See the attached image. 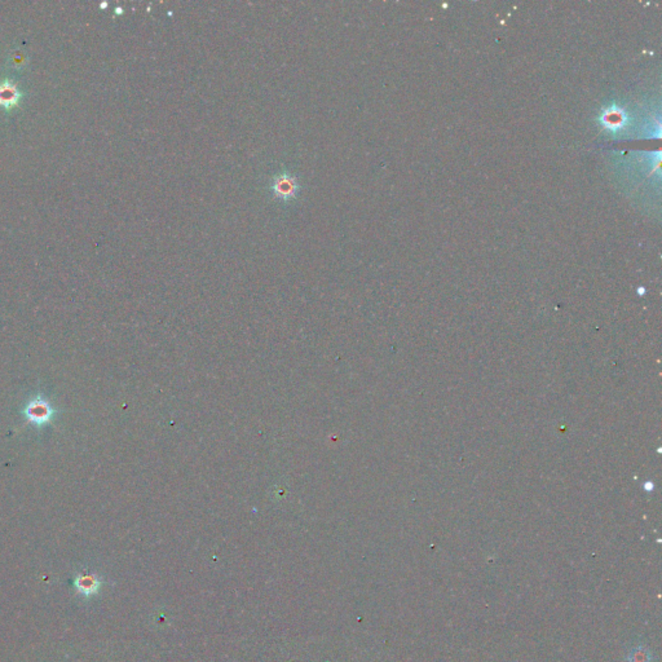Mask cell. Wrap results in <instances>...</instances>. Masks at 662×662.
Masks as SVG:
<instances>
[{
	"mask_svg": "<svg viewBox=\"0 0 662 662\" xmlns=\"http://www.w3.org/2000/svg\"><path fill=\"white\" fill-rule=\"evenodd\" d=\"M23 416L34 426L41 427L47 425L55 416V409L51 402L43 396L30 398L23 409Z\"/></svg>",
	"mask_w": 662,
	"mask_h": 662,
	"instance_id": "1",
	"label": "cell"
},
{
	"mask_svg": "<svg viewBox=\"0 0 662 662\" xmlns=\"http://www.w3.org/2000/svg\"><path fill=\"white\" fill-rule=\"evenodd\" d=\"M271 191L275 198L282 201H290L295 198L299 191V184L295 176L287 173H281L275 175L272 179Z\"/></svg>",
	"mask_w": 662,
	"mask_h": 662,
	"instance_id": "2",
	"label": "cell"
},
{
	"mask_svg": "<svg viewBox=\"0 0 662 662\" xmlns=\"http://www.w3.org/2000/svg\"><path fill=\"white\" fill-rule=\"evenodd\" d=\"M21 99V92L16 83L10 79L0 82V106L10 110L13 109Z\"/></svg>",
	"mask_w": 662,
	"mask_h": 662,
	"instance_id": "3",
	"label": "cell"
},
{
	"mask_svg": "<svg viewBox=\"0 0 662 662\" xmlns=\"http://www.w3.org/2000/svg\"><path fill=\"white\" fill-rule=\"evenodd\" d=\"M629 662H652V653L644 647H638L629 654Z\"/></svg>",
	"mask_w": 662,
	"mask_h": 662,
	"instance_id": "4",
	"label": "cell"
}]
</instances>
